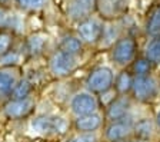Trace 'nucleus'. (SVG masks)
I'll use <instances>...</instances> for the list:
<instances>
[{
    "label": "nucleus",
    "instance_id": "f257e3e1",
    "mask_svg": "<svg viewBox=\"0 0 160 142\" xmlns=\"http://www.w3.org/2000/svg\"><path fill=\"white\" fill-rule=\"evenodd\" d=\"M79 66V56L70 55L57 47L47 59V71L56 79H64L73 73Z\"/></svg>",
    "mask_w": 160,
    "mask_h": 142
},
{
    "label": "nucleus",
    "instance_id": "f03ea898",
    "mask_svg": "<svg viewBox=\"0 0 160 142\" xmlns=\"http://www.w3.org/2000/svg\"><path fill=\"white\" fill-rule=\"evenodd\" d=\"M30 131L39 136H52L64 134L69 124L64 118L57 115H36L30 119Z\"/></svg>",
    "mask_w": 160,
    "mask_h": 142
},
{
    "label": "nucleus",
    "instance_id": "7ed1b4c3",
    "mask_svg": "<svg viewBox=\"0 0 160 142\" xmlns=\"http://www.w3.org/2000/svg\"><path fill=\"white\" fill-rule=\"evenodd\" d=\"M136 53L137 43L132 36H123L117 39L110 49L112 60L120 68H126L133 63V60L136 59Z\"/></svg>",
    "mask_w": 160,
    "mask_h": 142
},
{
    "label": "nucleus",
    "instance_id": "20e7f679",
    "mask_svg": "<svg viewBox=\"0 0 160 142\" xmlns=\"http://www.w3.org/2000/svg\"><path fill=\"white\" fill-rule=\"evenodd\" d=\"M86 89L94 95H102L113 89L114 85V73L107 66L94 68L86 78Z\"/></svg>",
    "mask_w": 160,
    "mask_h": 142
},
{
    "label": "nucleus",
    "instance_id": "39448f33",
    "mask_svg": "<svg viewBox=\"0 0 160 142\" xmlns=\"http://www.w3.org/2000/svg\"><path fill=\"white\" fill-rule=\"evenodd\" d=\"M132 98L142 103H149L154 101L159 95V83L152 76H134L133 85H132V91H130Z\"/></svg>",
    "mask_w": 160,
    "mask_h": 142
},
{
    "label": "nucleus",
    "instance_id": "423d86ee",
    "mask_svg": "<svg viewBox=\"0 0 160 142\" xmlns=\"http://www.w3.org/2000/svg\"><path fill=\"white\" fill-rule=\"evenodd\" d=\"M36 108L34 95L23 99H9L2 105V112L10 121H22L29 118Z\"/></svg>",
    "mask_w": 160,
    "mask_h": 142
},
{
    "label": "nucleus",
    "instance_id": "0eeeda50",
    "mask_svg": "<svg viewBox=\"0 0 160 142\" xmlns=\"http://www.w3.org/2000/svg\"><path fill=\"white\" fill-rule=\"evenodd\" d=\"M69 108L70 112L74 115V118H77V116H83L97 112L99 111V101H97L96 95L86 89V91L76 92L70 98Z\"/></svg>",
    "mask_w": 160,
    "mask_h": 142
},
{
    "label": "nucleus",
    "instance_id": "6e6552de",
    "mask_svg": "<svg viewBox=\"0 0 160 142\" xmlns=\"http://www.w3.org/2000/svg\"><path fill=\"white\" fill-rule=\"evenodd\" d=\"M22 78L20 66H0V105L10 99L12 92Z\"/></svg>",
    "mask_w": 160,
    "mask_h": 142
},
{
    "label": "nucleus",
    "instance_id": "1a4fd4ad",
    "mask_svg": "<svg viewBox=\"0 0 160 142\" xmlns=\"http://www.w3.org/2000/svg\"><path fill=\"white\" fill-rule=\"evenodd\" d=\"M103 23L96 19V17H87L84 20L79 22L76 29L77 37L83 43L87 45H93L97 43L102 37V33H103Z\"/></svg>",
    "mask_w": 160,
    "mask_h": 142
},
{
    "label": "nucleus",
    "instance_id": "9d476101",
    "mask_svg": "<svg viewBox=\"0 0 160 142\" xmlns=\"http://www.w3.org/2000/svg\"><path fill=\"white\" fill-rule=\"evenodd\" d=\"M97 10V0H67L66 14L73 22H82Z\"/></svg>",
    "mask_w": 160,
    "mask_h": 142
},
{
    "label": "nucleus",
    "instance_id": "9b49d317",
    "mask_svg": "<svg viewBox=\"0 0 160 142\" xmlns=\"http://www.w3.org/2000/svg\"><path fill=\"white\" fill-rule=\"evenodd\" d=\"M126 119L109 122V125L104 128V139L107 142L129 141V138L133 135V124Z\"/></svg>",
    "mask_w": 160,
    "mask_h": 142
},
{
    "label": "nucleus",
    "instance_id": "f8f14e48",
    "mask_svg": "<svg viewBox=\"0 0 160 142\" xmlns=\"http://www.w3.org/2000/svg\"><path fill=\"white\" fill-rule=\"evenodd\" d=\"M130 105H132V102H130V98L127 95H119L106 106L104 118L109 122L126 119L130 111Z\"/></svg>",
    "mask_w": 160,
    "mask_h": 142
},
{
    "label": "nucleus",
    "instance_id": "ddd939ff",
    "mask_svg": "<svg viewBox=\"0 0 160 142\" xmlns=\"http://www.w3.org/2000/svg\"><path fill=\"white\" fill-rule=\"evenodd\" d=\"M103 115H100L99 112H94V113L74 118L73 128L77 131V134H96L103 126Z\"/></svg>",
    "mask_w": 160,
    "mask_h": 142
},
{
    "label": "nucleus",
    "instance_id": "4468645a",
    "mask_svg": "<svg viewBox=\"0 0 160 142\" xmlns=\"http://www.w3.org/2000/svg\"><path fill=\"white\" fill-rule=\"evenodd\" d=\"M47 45H49V36L46 33L37 32L27 36V39L24 40V53L32 58H37L46 52Z\"/></svg>",
    "mask_w": 160,
    "mask_h": 142
},
{
    "label": "nucleus",
    "instance_id": "2eb2a0df",
    "mask_svg": "<svg viewBox=\"0 0 160 142\" xmlns=\"http://www.w3.org/2000/svg\"><path fill=\"white\" fill-rule=\"evenodd\" d=\"M20 27L22 20L19 14L7 6H0V30H10L16 34Z\"/></svg>",
    "mask_w": 160,
    "mask_h": 142
},
{
    "label": "nucleus",
    "instance_id": "dca6fc26",
    "mask_svg": "<svg viewBox=\"0 0 160 142\" xmlns=\"http://www.w3.org/2000/svg\"><path fill=\"white\" fill-rule=\"evenodd\" d=\"M127 6L126 0H97V9L104 17H117Z\"/></svg>",
    "mask_w": 160,
    "mask_h": 142
},
{
    "label": "nucleus",
    "instance_id": "f3484780",
    "mask_svg": "<svg viewBox=\"0 0 160 142\" xmlns=\"http://www.w3.org/2000/svg\"><path fill=\"white\" fill-rule=\"evenodd\" d=\"M133 73L129 71H122L114 76V92L117 95H127L132 91V85H133Z\"/></svg>",
    "mask_w": 160,
    "mask_h": 142
},
{
    "label": "nucleus",
    "instance_id": "a211bd4d",
    "mask_svg": "<svg viewBox=\"0 0 160 142\" xmlns=\"http://www.w3.org/2000/svg\"><path fill=\"white\" fill-rule=\"evenodd\" d=\"M59 49L67 52L70 55H74V56H79L83 50V42L80 40L77 36H73V34H64L60 40Z\"/></svg>",
    "mask_w": 160,
    "mask_h": 142
},
{
    "label": "nucleus",
    "instance_id": "6ab92c4d",
    "mask_svg": "<svg viewBox=\"0 0 160 142\" xmlns=\"http://www.w3.org/2000/svg\"><path fill=\"white\" fill-rule=\"evenodd\" d=\"M32 95H34V83L30 79L23 76L19 81V83L16 85L14 91L12 92L10 99H23L27 98V96H32Z\"/></svg>",
    "mask_w": 160,
    "mask_h": 142
},
{
    "label": "nucleus",
    "instance_id": "aec40b11",
    "mask_svg": "<svg viewBox=\"0 0 160 142\" xmlns=\"http://www.w3.org/2000/svg\"><path fill=\"white\" fill-rule=\"evenodd\" d=\"M144 58L152 65H160V36H156L147 43L144 49Z\"/></svg>",
    "mask_w": 160,
    "mask_h": 142
},
{
    "label": "nucleus",
    "instance_id": "412c9836",
    "mask_svg": "<svg viewBox=\"0 0 160 142\" xmlns=\"http://www.w3.org/2000/svg\"><path fill=\"white\" fill-rule=\"evenodd\" d=\"M152 131H153V125L149 119H142L133 125V135L142 141L149 139L152 136Z\"/></svg>",
    "mask_w": 160,
    "mask_h": 142
},
{
    "label": "nucleus",
    "instance_id": "4be33fe9",
    "mask_svg": "<svg viewBox=\"0 0 160 142\" xmlns=\"http://www.w3.org/2000/svg\"><path fill=\"white\" fill-rule=\"evenodd\" d=\"M16 34L10 30H0V58L7 55L14 46Z\"/></svg>",
    "mask_w": 160,
    "mask_h": 142
},
{
    "label": "nucleus",
    "instance_id": "5701e85b",
    "mask_svg": "<svg viewBox=\"0 0 160 142\" xmlns=\"http://www.w3.org/2000/svg\"><path fill=\"white\" fill-rule=\"evenodd\" d=\"M152 71V63L146 58H136L132 63V73L133 76H147Z\"/></svg>",
    "mask_w": 160,
    "mask_h": 142
},
{
    "label": "nucleus",
    "instance_id": "b1692460",
    "mask_svg": "<svg viewBox=\"0 0 160 142\" xmlns=\"http://www.w3.org/2000/svg\"><path fill=\"white\" fill-rule=\"evenodd\" d=\"M146 32L150 36H160V6L152 13L146 24Z\"/></svg>",
    "mask_w": 160,
    "mask_h": 142
},
{
    "label": "nucleus",
    "instance_id": "393cba45",
    "mask_svg": "<svg viewBox=\"0 0 160 142\" xmlns=\"http://www.w3.org/2000/svg\"><path fill=\"white\" fill-rule=\"evenodd\" d=\"M14 2L23 10H29V12H39L42 9H44L46 4L49 3V0H14Z\"/></svg>",
    "mask_w": 160,
    "mask_h": 142
},
{
    "label": "nucleus",
    "instance_id": "a878e982",
    "mask_svg": "<svg viewBox=\"0 0 160 142\" xmlns=\"http://www.w3.org/2000/svg\"><path fill=\"white\" fill-rule=\"evenodd\" d=\"M22 59H23V55L19 50L12 49L3 58H0V66H20Z\"/></svg>",
    "mask_w": 160,
    "mask_h": 142
},
{
    "label": "nucleus",
    "instance_id": "bb28decb",
    "mask_svg": "<svg viewBox=\"0 0 160 142\" xmlns=\"http://www.w3.org/2000/svg\"><path fill=\"white\" fill-rule=\"evenodd\" d=\"M69 142H97V138L94 134H77Z\"/></svg>",
    "mask_w": 160,
    "mask_h": 142
},
{
    "label": "nucleus",
    "instance_id": "cd10ccee",
    "mask_svg": "<svg viewBox=\"0 0 160 142\" xmlns=\"http://www.w3.org/2000/svg\"><path fill=\"white\" fill-rule=\"evenodd\" d=\"M156 125L160 128V111L157 112V115H156Z\"/></svg>",
    "mask_w": 160,
    "mask_h": 142
},
{
    "label": "nucleus",
    "instance_id": "c85d7f7f",
    "mask_svg": "<svg viewBox=\"0 0 160 142\" xmlns=\"http://www.w3.org/2000/svg\"><path fill=\"white\" fill-rule=\"evenodd\" d=\"M10 0H0V6H9Z\"/></svg>",
    "mask_w": 160,
    "mask_h": 142
},
{
    "label": "nucleus",
    "instance_id": "c756f323",
    "mask_svg": "<svg viewBox=\"0 0 160 142\" xmlns=\"http://www.w3.org/2000/svg\"><path fill=\"white\" fill-rule=\"evenodd\" d=\"M127 142H144V141H142V139H129V141H127Z\"/></svg>",
    "mask_w": 160,
    "mask_h": 142
},
{
    "label": "nucleus",
    "instance_id": "7c9ffc66",
    "mask_svg": "<svg viewBox=\"0 0 160 142\" xmlns=\"http://www.w3.org/2000/svg\"><path fill=\"white\" fill-rule=\"evenodd\" d=\"M120 142H127V141H120Z\"/></svg>",
    "mask_w": 160,
    "mask_h": 142
}]
</instances>
